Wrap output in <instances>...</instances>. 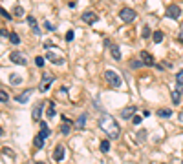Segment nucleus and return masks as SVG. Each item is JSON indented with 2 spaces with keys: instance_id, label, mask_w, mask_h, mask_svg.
<instances>
[{
  "instance_id": "f257e3e1",
  "label": "nucleus",
  "mask_w": 183,
  "mask_h": 164,
  "mask_svg": "<svg viewBox=\"0 0 183 164\" xmlns=\"http://www.w3.org/2000/svg\"><path fill=\"white\" fill-rule=\"evenodd\" d=\"M99 126H101V130L105 131L110 139H119L121 128H119V124L116 122V119H112L110 115H103L99 119Z\"/></svg>"
},
{
  "instance_id": "f03ea898",
  "label": "nucleus",
  "mask_w": 183,
  "mask_h": 164,
  "mask_svg": "<svg viewBox=\"0 0 183 164\" xmlns=\"http://www.w3.org/2000/svg\"><path fill=\"white\" fill-rule=\"evenodd\" d=\"M105 78H106V82L112 87H119L121 84H123V82H121V77H119L116 71H112V69H108L106 73H105Z\"/></svg>"
},
{
  "instance_id": "7ed1b4c3",
  "label": "nucleus",
  "mask_w": 183,
  "mask_h": 164,
  "mask_svg": "<svg viewBox=\"0 0 183 164\" xmlns=\"http://www.w3.org/2000/svg\"><path fill=\"white\" fill-rule=\"evenodd\" d=\"M119 18L123 22H126V24H130V22L136 20V11L132 9V7H123V9L119 11Z\"/></svg>"
},
{
  "instance_id": "20e7f679",
  "label": "nucleus",
  "mask_w": 183,
  "mask_h": 164,
  "mask_svg": "<svg viewBox=\"0 0 183 164\" xmlns=\"http://www.w3.org/2000/svg\"><path fill=\"white\" fill-rule=\"evenodd\" d=\"M9 60L13 62V64H17V66H24L28 60H26V57L20 53V51H11L9 53Z\"/></svg>"
},
{
  "instance_id": "39448f33",
  "label": "nucleus",
  "mask_w": 183,
  "mask_h": 164,
  "mask_svg": "<svg viewBox=\"0 0 183 164\" xmlns=\"http://www.w3.org/2000/svg\"><path fill=\"white\" fill-rule=\"evenodd\" d=\"M180 15H181V7H180L178 4H172V6L167 7V17H169V18L176 20V18H180Z\"/></svg>"
},
{
  "instance_id": "423d86ee",
  "label": "nucleus",
  "mask_w": 183,
  "mask_h": 164,
  "mask_svg": "<svg viewBox=\"0 0 183 164\" xmlns=\"http://www.w3.org/2000/svg\"><path fill=\"white\" fill-rule=\"evenodd\" d=\"M53 80H55L53 75H44L42 77V82H40V86H39V89H40L42 93H44V91H48V87L53 84Z\"/></svg>"
},
{
  "instance_id": "0eeeda50",
  "label": "nucleus",
  "mask_w": 183,
  "mask_h": 164,
  "mask_svg": "<svg viewBox=\"0 0 183 164\" xmlns=\"http://www.w3.org/2000/svg\"><path fill=\"white\" fill-rule=\"evenodd\" d=\"M139 58H141V62H143L145 66H154V57H152L148 51H141Z\"/></svg>"
},
{
  "instance_id": "6e6552de",
  "label": "nucleus",
  "mask_w": 183,
  "mask_h": 164,
  "mask_svg": "<svg viewBox=\"0 0 183 164\" xmlns=\"http://www.w3.org/2000/svg\"><path fill=\"white\" fill-rule=\"evenodd\" d=\"M81 18H83V22H86V24H94V22H97V15L94 11H84Z\"/></svg>"
},
{
  "instance_id": "1a4fd4ad",
  "label": "nucleus",
  "mask_w": 183,
  "mask_h": 164,
  "mask_svg": "<svg viewBox=\"0 0 183 164\" xmlns=\"http://www.w3.org/2000/svg\"><path fill=\"white\" fill-rule=\"evenodd\" d=\"M46 58H48L50 62H55L57 66L64 64V58H62V57H59V55H55V53H51V51H48V53H46Z\"/></svg>"
},
{
  "instance_id": "9d476101",
  "label": "nucleus",
  "mask_w": 183,
  "mask_h": 164,
  "mask_svg": "<svg viewBox=\"0 0 183 164\" xmlns=\"http://www.w3.org/2000/svg\"><path fill=\"white\" fill-rule=\"evenodd\" d=\"M53 159H55V161H59V162L64 159V146H62V144H57V146H55Z\"/></svg>"
},
{
  "instance_id": "9b49d317",
  "label": "nucleus",
  "mask_w": 183,
  "mask_h": 164,
  "mask_svg": "<svg viewBox=\"0 0 183 164\" xmlns=\"http://www.w3.org/2000/svg\"><path fill=\"white\" fill-rule=\"evenodd\" d=\"M39 122H40V133H39V135H40L42 139H48V137L51 135V131L48 128V122H44V120H39Z\"/></svg>"
},
{
  "instance_id": "f8f14e48",
  "label": "nucleus",
  "mask_w": 183,
  "mask_h": 164,
  "mask_svg": "<svg viewBox=\"0 0 183 164\" xmlns=\"http://www.w3.org/2000/svg\"><path fill=\"white\" fill-rule=\"evenodd\" d=\"M134 115H136V108H134V106H130V108H125L123 111H121V117H123V119H132Z\"/></svg>"
},
{
  "instance_id": "ddd939ff",
  "label": "nucleus",
  "mask_w": 183,
  "mask_h": 164,
  "mask_svg": "<svg viewBox=\"0 0 183 164\" xmlns=\"http://www.w3.org/2000/svg\"><path fill=\"white\" fill-rule=\"evenodd\" d=\"M62 120H64V124H62V126H61V133H62V135H68V133H70V126H72V120L68 119V117H62Z\"/></svg>"
},
{
  "instance_id": "4468645a",
  "label": "nucleus",
  "mask_w": 183,
  "mask_h": 164,
  "mask_svg": "<svg viewBox=\"0 0 183 164\" xmlns=\"http://www.w3.org/2000/svg\"><path fill=\"white\" fill-rule=\"evenodd\" d=\"M26 20H28V24L31 26V29H33V33H35V35H39V33H40V29H39V26H37V20H35L33 17H28Z\"/></svg>"
},
{
  "instance_id": "2eb2a0df",
  "label": "nucleus",
  "mask_w": 183,
  "mask_h": 164,
  "mask_svg": "<svg viewBox=\"0 0 183 164\" xmlns=\"http://www.w3.org/2000/svg\"><path fill=\"white\" fill-rule=\"evenodd\" d=\"M31 117H33V120H40V117H42V106H35Z\"/></svg>"
},
{
  "instance_id": "dca6fc26",
  "label": "nucleus",
  "mask_w": 183,
  "mask_h": 164,
  "mask_svg": "<svg viewBox=\"0 0 183 164\" xmlns=\"http://www.w3.org/2000/svg\"><path fill=\"white\" fill-rule=\"evenodd\" d=\"M110 53H112V57H114L116 60L121 58V51H119V47L116 46V44H110Z\"/></svg>"
},
{
  "instance_id": "f3484780",
  "label": "nucleus",
  "mask_w": 183,
  "mask_h": 164,
  "mask_svg": "<svg viewBox=\"0 0 183 164\" xmlns=\"http://www.w3.org/2000/svg\"><path fill=\"white\" fill-rule=\"evenodd\" d=\"M31 93H33V89H26L22 95H19V97H17V102H22V104H24V102L30 98V95H31Z\"/></svg>"
},
{
  "instance_id": "a211bd4d",
  "label": "nucleus",
  "mask_w": 183,
  "mask_h": 164,
  "mask_svg": "<svg viewBox=\"0 0 183 164\" xmlns=\"http://www.w3.org/2000/svg\"><path fill=\"white\" fill-rule=\"evenodd\" d=\"M84 124H86V113H83L79 119H77V122H75V128H79V130H83L84 128Z\"/></svg>"
},
{
  "instance_id": "6ab92c4d",
  "label": "nucleus",
  "mask_w": 183,
  "mask_h": 164,
  "mask_svg": "<svg viewBox=\"0 0 183 164\" xmlns=\"http://www.w3.org/2000/svg\"><path fill=\"white\" fill-rule=\"evenodd\" d=\"M44 141H46V139H42L40 135H37V137H35V141H33L35 148H37V150H42V148H44Z\"/></svg>"
},
{
  "instance_id": "aec40b11",
  "label": "nucleus",
  "mask_w": 183,
  "mask_h": 164,
  "mask_svg": "<svg viewBox=\"0 0 183 164\" xmlns=\"http://www.w3.org/2000/svg\"><path fill=\"white\" fill-rule=\"evenodd\" d=\"M158 115H159V117H163V119H167V117H172V109H167V108L158 109Z\"/></svg>"
},
{
  "instance_id": "412c9836",
  "label": "nucleus",
  "mask_w": 183,
  "mask_h": 164,
  "mask_svg": "<svg viewBox=\"0 0 183 164\" xmlns=\"http://www.w3.org/2000/svg\"><path fill=\"white\" fill-rule=\"evenodd\" d=\"M180 100H181V95H180V87H178V89L172 91V102L174 104H180Z\"/></svg>"
},
{
  "instance_id": "4be33fe9",
  "label": "nucleus",
  "mask_w": 183,
  "mask_h": 164,
  "mask_svg": "<svg viewBox=\"0 0 183 164\" xmlns=\"http://www.w3.org/2000/svg\"><path fill=\"white\" fill-rule=\"evenodd\" d=\"M55 113H57V111H55V104L53 102H50V106H48V109H46V115L51 119V117H55Z\"/></svg>"
},
{
  "instance_id": "5701e85b",
  "label": "nucleus",
  "mask_w": 183,
  "mask_h": 164,
  "mask_svg": "<svg viewBox=\"0 0 183 164\" xmlns=\"http://www.w3.org/2000/svg\"><path fill=\"white\" fill-rule=\"evenodd\" d=\"M145 139H147V131H145V130H141L139 133L136 135V141L139 142V144H143V142H145Z\"/></svg>"
},
{
  "instance_id": "b1692460",
  "label": "nucleus",
  "mask_w": 183,
  "mask_h": 164,
  "mask_svg": "<svg viewBox=\"0 0 183 164\" xmlns=\"http://www.w3.org/2000/svg\"><path fill=\"white\" fill-rule=\"evenodd\" d=\"M152 38H154V42H156V44H159L163 40V33L161 31H154V33H152Z\"/></svg>"
},
{
  "instance_id": "393cba45",
  "label": "nucleus",
  "mask_w": 183,
  "mask_h": 164,
  "mask_svg": "<svg viewBox=\"0 0 183 164\" xmlns=\"http://www.w3.org/2000/svg\"><path fill=\"white\" fill-rule=\"evenodd\" d=\"M9 42L15 44V46H17V44H20V37H19L17 33H9Z\"/></svg>"
},
{
  "instance_id": "a878e982",
  "label": "nucleus",
  "mask_w": 183,
  "mask_h": 164,
  "mask_svg": "<svg viewBox=\"0 0 183 164\" xmlns=\"http://www.w3.org/2000/svg\"><path fill=\"white\" fill-rule=\"evenodd\" d=\"M99 148H101V152H103V153H108V152H110V141H103Z\"/></svg>"
},
{
  "instance_id": "bb28decb",
  "label": "nucleus",
  "mask_w": 183,
  "mask_h": 164,
  "mask_svg": "<svg viewBox=\"0 0 183 164\" xmlns=\"http://www.w3.org/2000/svg\"><path fill=\"white\" fill-rule=\"evenodd\" d=\"M176 82H178V87L181 89L183 87V69L181 71H178V75H176Z\"/></svg>"
},
{
  "instance_id": "cd10ccee",
  "label": "nucleus",
  "mask_w": 183,
  "mask_h": 164,
  "mask_svg": "<svg viewBox=\"0 0 183 164\" xmlns=\"http://www.w3.org/2000/svg\"><path fill=\"white\" fill-rule=\"evenodd\" d=\"M20 82H22V78L19 75H11V84H13V86H19Z\"/></svg>"
},
{
  "instance_id": "c85d7f7f",
  "label": "nucleus",
  "mask_w": 183,
  "mask_h": 164,
  "mask_svg": "<svg viewBox=\"0 0 183 164\" xmlns=\"http://www.w3.org/2000/svg\"><path fill=\"white\" fill-rule=\"evenodd\" d=\"M150 35H152V33H150V27H148V26H145V27H143V35H141V37H143V38H148Z\"/></svg>"
},
{
  "instance_id": "c756f323",
  "label": "nucleus",
  "mask_w": 183,
  "mask_h": 164,
  "mask_svg": "<svg viewBox=\"0 0 183 164\" xmlns=\"http://www.w3.org/2000/svg\"><path fill=\"white\" fill-rule=\"evenodd\" d=\"M0 100H2V104H6V102H8V100H9V97H8V93H6V91H4V89H2V91H0Z\"/></svg>"
},
{
  "instance_id": "7c9ffc66",
  "label": "nucleus",
  "mask_w": 183,
  "mask_h": 164,
  "mask_svg": "<svg viewBox=\"0 0 183 164\" xmlns=\"http://www.w3.org/2000/svg\"><path fill=\"white\" fill-rule=\"evenodd\" d=\"M35 64H37V67H42L44 66V57H35Z\"/></svg>"
},
{
  "instance_id": "2f4dec72",
  "label": "nucleus",
  "mask_w": 183,
  "mask_h": 164,
  "mask_svg": "<svg viewBox=\"0 0 183 164\" xmlns=\"http://www.w3.org/2000/svg\"><path fill=\"white\" fill-rule=\"evenodd\" d=\"M130 66H132V67H139V66H145V64L141 62V58H139V60H132V62H130Z\"/></svg>"
},
{
  "instance_id": "473e14b6",
  "label": "nucleus",
  "mask_w": 183,
  "mask_h": 164,
  "mask_svg": "<svg viewBox=\"0 0 183 164\" xmlns=\"http://www.w3.org/2000/svg\"><path fill=\"white\" fill-rule=\"evenodd\" d=\"M0 13H2V17H4L6 20H11V15H9V13H8V11H6V9H4V7L0 9Z\"/></svg>"
},
{
  "instance_id": "72a5a7b5",
  "label": "nucleus",
  "mask_w": 183,
  "mask_h": 164,
  "mask_svg": "<svg viewBox=\"0 0 183 164\" xmlns=\"http://www.w3.org/2000/svg\"><path fill=\"white\" fill-rule=\"evenodd\" d=\"M73 37H75V33H73V31L66 33V40H68V42H72V40H73Z\"/></svg>"
},
{
  "instance_id": "f704fd0d",
  "label": "nucleus",
  "mask_w": 183,
  "mask_h": 164,
  "mask_svg": "<svg viewBox=\"0 0 183 164\" xmlns=\"http://www.w3.org/2000/svg\"><path fill=\"white\" fill-rule=\"evenodd\" d=\"M15 15H17V17H22V15H24V9L17 6V7H15Z\"/></svg>"
},
{
  "instance_id": "c9c22d12",
  "label": "nucleus",
  "mask_w": 183,
  "mask_h": 164,
  "mask_svg": "<svg viewBox=\"0 0 183 164\" xmlns=\"http://www.w3.org/2000/svg\"><path fill=\"white\" fill-rule=\"evenodd\" d=\"M132 122H134V124H139V122H143V119L137 117V115H134V117H132Z\"/></svg>"
},
{
  "instance_id": "e433bc0d",
  "label": "nucleus",
  "mask_w": 183,
  "mask_h": 164,
  "mask_svg": "<svg viewBox=\"0 0 183 164\" xmlns=\"http://www.w3.org/2000/svg\"><path fill=\"white\" fill-rule=\"evenodd\" d=\"M44 26H46V29H55V27L51 26V24H50V22H44Z\"/></svg>"
},
{
  "instance_id": "4c0bfd02",
  "label": "nucleus",
  "mask_w": 183,
  "mask_h": 164,
  "mask_svg": "<svg viewBox=\"0 0 183 164\" xmlns=\"http://www.w3.org/2000/svg\"><path fill=\"white\" fill-rule=\"evenodd\" d=\"M180 120H181V122H183V111H181V113H180Z\"/></svg>"
},
{
  "instance_id": "58836bf2",
  "label": "nucleus",
  "mask_w": 183,
  "mask_h": 164,
  "mask_svg": "<svg viewBox=\"0 0 183 164\" xmlns=\"http://www.w3.org/2000/svg\"><path fill=\"white\" fill-rule=\"evenodd\" d=\"M37 164H46V162H37Z\"/></svg>"
}]
</instances>
